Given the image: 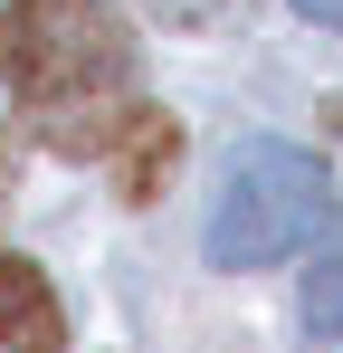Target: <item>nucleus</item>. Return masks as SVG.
Wrapping results in <instances>:
<instances>
[{
    "instance_id": "0eeeda50",
    "label": "nucleus",
    "mask_w": 343,
    "mask_h": 353,
    "mask_svg": "<svg viewBox=\"0 0 343 353\" xmlns=\"http://www.w3.org/2000/svg\"><path fill=\"white\" fill-rule=\"evenodd\" d=\"M334 134H343V105H334Z\"/></svg>"
},
{
    "instance_id": "7ed1b4c3",
    "label": "nucleus",
    "mask_w": 343,
    "mask_h": 353,
    "mask_svg": "<svg viewBox=\"0 0 343 353\" xmlns=\"http://www.w3.org/2000/svg\"><path fill=\"white\" fill-rule=\"evenodd\" d=\"M172 153H181V124L153 115V105H124L114 134H105V163H114V181H124V201H163Z\"/></svg>"
},
{
    "instance_id": "423d86ee",
    "label": "nucleus",
    "mask_w": 343,
    "mask_h": 353,
    "mask_svg": "<svg viewBox=\"0 0 343 353\" xmlns=\"http://www.w3.org/2000/svg\"><path fill=\"white\" fill-rule=\"evenodd\" d=\"M305 19H324V29H343V0H295Z\"/></svg>"
},
{
    "instance_id": "f03ea898",
    "label": "nucleus",
    "mask_w": 343,
    "mask_h": 353,
    "mask_svg": "<svg viewBox=\"0 0 343 353\" xmlns=\"http://www.w3.org/2000/svg\"><path fill=\"white\" fill-rule=\"evenodd\" d=\"M334 220V172L305 153V143H238L220 172V201H210V268H277L305 239Z\"/></svg>"
},
{
    "instance_id": "f257e3e1",
    "label": "nucleus",
    "mask_w": 343,
    "mask_h": 353,
    "mask_svg": "<svg viewBox=\"0 0 343 353\" xmlns=\"http://www.w3.org/2000/svg\"><path fill=\"white\" fill-rule=\"evenodd\" d=\"M0 86L57 153H105L134 96V39L105 0H10L0 10Z\"/></svg>"
},
{
    "instance_id": "39448f33",
    "label": "nucleus",
    "mask_w": 343,
    "mask_h": 353,
    "mask_svg": "<svg viewBox=\"0 0 343 353\" xmlns=\"http://www.w3.org/2000/svg\"><path fill=\"white\" fill-rule=\"evenodd\" d=\"M305 325L315 334H343V220H324V248L305 268Z\"/></svg>"
},
{
    "instance_id": "20e7f679",
    "label": "nucleus",
    "mask_w": 343,
    "mask_h": 353,
    "mask_svg": "<svg viewBox=\"0 0 343 353\" xmlns=\"http://www.w3.org/2000/svg\"><path fill=\"white\" fill-rule=\"evenodd\" d=\"M57 344H67L57 287L29 258H0V353H57Z\"/></svg>"
}]
</instances>
